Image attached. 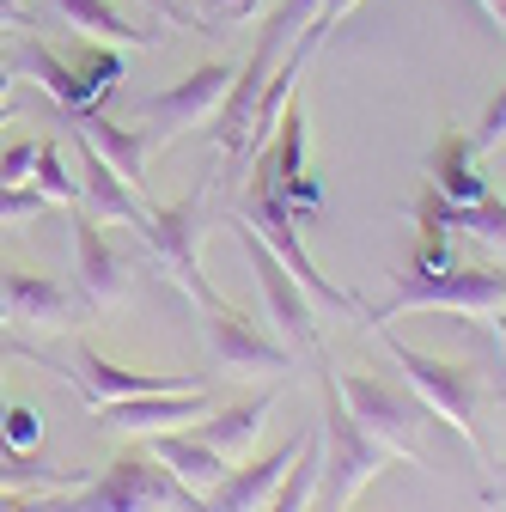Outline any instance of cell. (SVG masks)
<instances>
[{"label":"cell","instance_id":"f546056e","mask_svg":"<svg viewBox=\"0 0 506 512\" xmlns=\"http://www.w3.org/2000/svg\"><path fill=\"white\" fill-rule=\"evenodd\" d=\"M31 165H37V141H13L0 153V183H31Z\"/></svg>","mask_w":506,"mask_h":512},{"label":"cell","instance_id":"52a82bcc","mask_svg":"<svg viewBox=\"0 0 506 512\" xmlns=\"http://www.w3.org/2000/svg\"><path fill=\"white\" fill-rule=\"evenodd\" d=\"M208 220H214V202H208V189H196V196H183L177 208H153L147 226H141V244L153 256V269L165 281H177L196 305L220 299L208 269H202V238H208Z\"/></svg>","mask_w":506,"mask_h":512},{"label":"cell","instance_id":"ac0fdd59","mask_svg":"<svg viewBox=\"0 0 506 512\" xmlns=\"http://www.w3.org/2000/svg\"><path fill=\"white\" fill-rule=\"evenodd\" d=\"M80 208L92 220H104V226H129L135 238H141V226L153 214V202H141V189L122 177L116 165H104L86 141H80Z\"/></svg>","mask_w":506,"mask_h":512},{"label":"cell","instance_id":"d4e9b609","mask_svg":"<svg viewBox=\"0 0 506 512\" xmlns=\"http://www.w3.org/2000/svg\"><path fill=\"white\" fill-rule=\"evenodd\" d=\"M31 189L49 196V208H80V171H68L55 141H37V165H31Z\"/></svg>","mask_w":506,"mask_h":512},{"label":"cell","instance_id":"7402d4cb","mask_svg":"<svg viewBox=\"0 0 506 512\" xmlns=\"http://www.w3.org/2000/svg\"><path fill=\"white\" fill-rule=\"evenodd\" d=\"M74 141H86L104 165H116L122 177H129L135 189L147 183V165H153V153H147V141H141V128L135 122H110V116H98V110H86V116H74Z\"/></svg>","mask_w":506,"mask_h":512},{"label":"cell","instance_id":"4316f807","mask_svg":"<svg viewBox=\"0 0 506 512\" xmlns=\"http://www.w3.org/2000/svg\"><path fill=\"white\" fill-rule=\"evenodd\" d=\"M37 445H43V421H37V409L13 403V409H7V458H37Z\"/></svg>","mask_w":506,"mask_h":512},{"label":"cell","instance_id":"2e32d148","mask_svg":"<svg viewBox=\"0 0 506 512\" xmlns=\"http://www.w3.org/2000/svg\"><path fill=\"white\" fill-rule=\"evenodd\" d=\"M202 415H208V384H196V391H153V397L110 403V409H98V427L116 433V439H153V433H171L177 421H202Z\"/></svg>","mask_w":506,"mask_h":512},{"label":"cell","instance_id":"484cf974","mask_svg":"<svg viewBox=\"0 0 506 512\" xmlns=\"http://www.w3.org/2000/svg\"><path fill=\"white\" fill-rule=\"evenodd\" d=\"M49 214V196H37L31 183H0V226H31Z\"/></svg>","mask_w":506,"mask_h":512},{"label":"cell","instance_id":"6da1fadb","mask_svg":"<svg viewBox=\"0 0 506 512\" xmlns=\"http://www.w3.org/2000/svg\"><path fill=\"white\" fill-rule=\"evenodd\" d=\"M372 330H378V342L391 348L403 384L427 403L433 427L458 433V445H464L470 458H488V439H482V427H476V415H482V403H488V378H482L476 366H458V360H439V354H421V348L397 342L391 324H372Z\"/></svg>","mask_w":506,"mask_h":512},{"label":"cell","instance_id":"277c9868","mask_svg":"<svg viewBox=\"0 0 506 512\" xmlns=\"http://www.w3.org/2000/svg\"><path fill=\"white\" fill-rule=\"evenodd\" d=\"M7 354H19V360H37L43 372L68 378L74 391H80V403H92V409L129 403V397H153V391H196V384H202L196 372H129V366L104 360V354H98V348H86V342H61V348L7 342Z\"/></svg>","mask_w":506,"mask_h":512},{"label":"cell","instance_id":"5b68a950","mask_svg":"<svg viewBox=\"0 0 506 512\" xmlns=\"http://www.w3.org/2000/svg\"><path fill=\"white\" fill-rule=\"evenodd\" d=\"M409 311H452L464 324L494 317V311H506V269H482V263L409 269L385 305L366 311V324H391V317H409Z\"/></svg>","mask_w":506,"mask_h":512},{"label":"cell","instance_id":"836d02e7","mask_svg":"<svg viewBox=\"0 0 506 512\" xmlns=\"http://www.w3.org/2000/svg\"><path fill=\"white\" fill-rule=\"evenodd\" d=\"M0 360H7V342H0ZM7 409L13 403H7V391H0V458H7Z\"/></svg>","mask_w":506,"mask_h":512},{"label":"cell","instance_id":"44dd1931","mask_svg":"<svg viewBox=\"0 0 506 512\" xmlns=\"http://www.w3.org/2000/svg\"><path fill=\"white\" fill-rule=\"evenodd\" d=\"M415 226H421V238H446V232H470V238H488L494 250H506V202L488 196L482 202H464V208H452V202H439L433 189L421 196V208H415Z\"/></svg>","mask_w":506,"mask_h":512},{"label":"cell","instance_id":"9a60e30c","mask_svg":"<svg viewBox=\"0 0 506 512\" xmlns=\"http://www.w3.org/2000/svg\"><path fill=\"white\" fill-rule=\"evenodd\" d=\"M305 433H311V427H305ZM305 433H293L287 445H275V452H269V458H257V464H250V458H244V464H232V470H226V482L202 500V512H263V506L275 500V488L287 482V470L299 464Z\"/></svg>","mask_w":506,"mask_h":512},{"label":"cell","instance_id":"e575fe53","mask_svg":"<svg viewBox=\"0 0 506 512\" xmlns=\"http://www.w3.org/2000/svg\"><path fill=\"white\" fill-rule=\"evenodd\" d=\"M13 512H49V494H19Z\"/></svg>","mask_w":506,"mask_h":512},{"label":"cell","instance_id":"603a6c76","mask_svg":"<svg viewBox=\"0 0 506 512\" xmlns=\"http://www.w3.org/2000/svg\"><path fill=\"white\" fill-rule=\"evenodd\" d=\"M147 452H153V458H159L189 494H202V500H208V494L226 482V470H232L220 452H208L196 433H177V427H171V433H153V439H147Z\"/></svg>","mask_w":506,"mask_h":512},{"label":"cell","instance_id":"ab89813d","mask_svg":"<svg viewBox=\"0 0 506 512\" xmlns=\"http://www.w3.org/2000/svg\"><path fill=\"white\" fill-rule=\"evenodd\" d=\"M13 500H19V494H0V512H13Z\"/></svg>","mask_w":506,"mask_h":512},{"label":"cell","instance_id":"4fadbf2b","mask_svg":"<svg viewBox=\"0 0 506 512\" xmlns=\"http://www.w3.org/2000/svg\"><path fill=\"white\" fill-rule=\"evenodd\" d=\"M68 226H74V275H80V299H86L92 311L122 305V299H129V287H135V263L104 238V220H92L86 208H68Z\"/></svg>","mask_w":506,"mask_h":512},{"label":"cell","instance_id":"1f68e13d","mask_svg":"<svg viewBox=\"0 0 506 512\" xmlns=\"http://www.w3.org/2000/svg\"><path fill=\"white\" fill-rule=\"evenodd\" d=\"M482 500H488V506H506V464H494V482L482 488Z\"/></svg>","mask_w":506,"mask_h":512},{"label":"cell","instance_id":"8992f818","mask_svg":"<svg viewBox=\"0 0 506 512\" xmlns=\"http://www.w3.org/2000/svg\"><path fill=\"white\" fill-rule=\"evenodd\" d=\"M336 391L342 403L354 409V421L385 445V452L409 470H421V427H433L427 403L409 391V384H391V378H372V372H336Z\"/></svg>","mask_w":506,"mask_h":512},{"label":"cell","instance_id":"3957f363","mask_svg":"<svg viewBox=\"0 0 506 512\" xmlns=\"http://www.w3.org/2000/svg\"><path fill=\"white\" fill-rule=\"evenodd\" d=\"M318 366H324V354H318ZM318 384H324V415H318L324 482H318V512H348V506L360 500V488H372L397 458H391L385 445H378V439L354 421V409L342 403V391H336V366H324Z\"/></svg>","mask_w":506,"mask_h":512},{"label":"cell","instance_id":"8d00e7d4","mask_svg":"<svg viewBox=\"0 0 506 512\" xmlns=\"http://www.w3.org/2000/svg\"><path fill=\"white\" fill-rule=\"evenodd\" d=\"M488 324H494V336H500V354H506V311H494Z\"/></svg>","mask_w":506,"mask_h":512},{"label":"cell","instance_id":"83f0119b","mask_svg":"<svg viewBox=\"0 0 506 512\" xmlns=\"http://www.w3.org/2000/svg\"><path fill=\"white\" fill-rule=\"evenodd\" d=\"M263 7L269 0H196V19L202 25H250V19H263Z\"/></svg>","mask_w":506,"mask_h":512},{"label":"cell","instance_id":"d590c367","mask_svg":"<svg viewBox=\"0 0 506 512\" xmlns=\"http://www.w3.org/2000/svg\"><path fill=\"white\" fill-rule=\"evenodd\" d=\"M13 80H19V74H13V61H0V104L13 98Z\"/></svg>","mask_w":506,"mask_h":512},{"label":"cell","instance_id":"e0dca14e","mask_svg":"<svg viewBox=\"0 0 506 512\" xmlns=\"http://www.w3.org/2000/svg\"><path fill=\"white\" fill-rule=\"evenodd\" d=\"M37 19L49 25H68V31H80V37H92V43H116V49H141V43H159L165 31H159V19H147V25H135L129 13H122V0H37Z\"/></svg>","mask_w":506,"mask_h":512},{"label":"cell","instance_id":"74e56055","mask_svg":"<svg viewBox=\"0 0 506 512\" xmlns=\"http://www.w3.org/2000/svg\"><path fill=\"white\" fill-rule=\"evenodd\" d=\"M0 122H19V110H13V104H0Z\"/></svg>","mask_w":506,"mask_h":512},{"label":"cell","instance_id":"4dcf8cb0","mask_svg":"<svg viewBox=\"0 0 506 512\" xmlns=\"http://www.w3.org/2000/svg\"><path fill=\"white\" fill-rule=\"evenodd\" d=\"M0 31H43V19L25 0H0Z\"/></svg>","mask_w":506,"mask_h":512},{"label":"cell","instance_id":"ffe728a7","mask_svg":"<svg viewBox=\"0 0 506 512\" xmlns=\"http://www.w3.org/2000/svg\"><path fill=\"white\" fill-rule=\"evenodd\" d=\"M275 403H281V391L269 384V391H250L244 403H232V409H220V415L189 421V433H196L208 452H220L226 464H244V458H250V445L263 439V421L275 415Z\"/></svg>","mask_w":506,"mask_h":512},{"label":"cell","instance_id":"8fae6325","mask_svg":"<svg viewBox=\"0 0 506 512\" xmlns=\"http://www.w3.org/2000/svg\"><path fill=\"white\" fill-rule=\"evenodd\" d=\"M238 226H250V232H257L275 256H281V263L293 269V281L311 293V299H318V305H330V311H360V299L348 293V287H336V281H324L318 275V263H311V250L299 244V214L275 196V189H263V183H250L244 189V202H238Z\"/></svg>","mask_w":506,"mask_h":512},{"label":"cell","instance_id":"d6986e66","mask_svg":"<svg viewBox=\"0 0 506 512\" xmlns=\"http://www.w3.org/2000/svg\"><path fill=\"white\" fill-rule=\"evenodd\" d=\"M427 189H433L439 202H452V208H464V202H482V196H488L482 153H476V141H470V135H458L452 122H439V147L427 153Z\"/></svg>","mask_w":506,"mask_h":512},{"label":"cell","instance_id":"cb8c5ba5","mask_svg":"<svg viewBox=\"0 0 506 512\" xmlns=\"http://www.w3.org/2000/svg\"><path fill=\"white\" fill-rule=\"evenodd\" d=\"M318 482H324V439H318V427H311L299 464L287 470V482L275 488V500L263 512H318Z\"/></svg>","mask_w":506,"mask_h":512},{"label":"cell","instance_id":"60d3db41","mask_svg":"<svg viewBox=\"0 0 506 512\" xmlns=\"http://www.w3.org/2000/svg\"><path fill=\"white\" fill-rule=\"evenodd\" d=\"M25 7H31V0H25Z\"/></svg>","mask_w":506,"mask_h":512},{"label":"cell","instance_id":"7a4b0ae2","mask_svg":"<svg viewBox=\"0 0 506 512\" xmlns=\"http://www.w3.org/2000/svg\"><path fill=\"white\" fill-rule=\"evenodd\" d=\"M49 512H202V494H189L147 445L141 452L110 458L98 476H86L80 488H61L49 500Z\"/></svg>","mask_w":506,"mask_h":512},{"label":"cell","instance_id":"d6a6232c","mask_svg":"<svg viewBox=\"0 0 506 512\" xmlns=\"http://www.w3.org/2000/svg\"><path fill=\"white\" fill-rule=\"evenodd\" d=\"M476 7L488 13V25H494V31H506V0H476Z\"/></svg>","mask_w":506,"mask_h":512},{"label":"cell","instance_id":"5bb4252c","mask_svg":"<svg viewBox=\"0 0 506 512\" xmlns=\"http://www.w3.org/2000/svg\"><path fill=\"white\" fill-rule=\"evenodd\" d=\"M0 299H7L13 330H37V336H68L80 317V299L68 287L49 275H25V269H0Z\"/></svg>","mask_w":506,"mask_h":512},{"label":"cell","instance_id":"ba28073f","mask_svg":"<svg viewBox=\"0 0 506 512\" xmlns=\"http://www.w3.org/2000/svg\"><path fill=\"white\" fill-rule=\"evenodd\" d=\"M7 61H13V74H31L68 116L98 110V104L116 92V80H122V49H116V43H92L80 61H61V55H49L37 37H25Z\"/></svg>","mask_w":506,"mask_h":512},{"label":"cell","instance_id":"7c38bea8","mask_svg":"<svg viewBox=\"0 0 506 512\" xmlns=\"http://www.w3.org/2000/svg\"><path fill=\"white\" fill-rule=\"evenodd\" d=\"M238 244H244L250 263H257V281H263V299H269V324L281 330V342H287L293 354H324V336H318V299H311V293L293 281V269H287L250 226H238Z\"/></svg>","mask_w":506,"mask_h":512},{"label":"cell","instance_id":"30bf717a","mask_svg":"<svg viewBox=\"0 0 506 512\" xmlns=\"http://www.w3.org/2000/svg\"><path fill=\"white\" fill-rule=\"evenodd\" d=\"M232 74H238V68H226V61H202V68H189V74H183V80H171L165 92L141 98L135 128H141L147 153H165L171 141H183V135H189V128L214 122V116H220V104H226V92H232Z\"/></svg>","mask_w":506,"mask_h":512},{"label":"cell","instance_id":"9c48e42d","mask_svg":"<svg viewBox=\"0 0 506 512\" xmlns=\"http://www.w3.org/2000/svg\"><path fill=\"white\" fill-rule=\"evenodd\" d=\"M196 311H202V348H208V366H214V372L281 378V372L299 366V354H293L269 324H257L250 311H238L226 293L208 299V305H196Z\"/></svg>","mask_w":506,"mask_h":512},{"label":"cell","instance_id":"f1b7e54d","mask_svg":"<svg viewBox=\"0 0 506 512\" xmlns=\"http://www.w3.org/2000/svg\"><path fill=\"white\" fill-rule=\"evenodd\" d=\"M470 141H476L482 159H488V153H506V86H500V98L482 110V122H476V135H470Z\"/></svg>","mask_w":506,"mask_h":512},{"label":"cell","instance_id":"f35d334b","mask_svg":"<svg viewBox=\"0 0 506 512\" xmlns=\"http://www.w3.org/2000/svg\"><path fill=\"white\" fill-rule=\"evenodd\" d=\"M0 330H13V317H7V299H0Z\"/></svg>","mask_w":506,"mask_h":512}]
</instances>
